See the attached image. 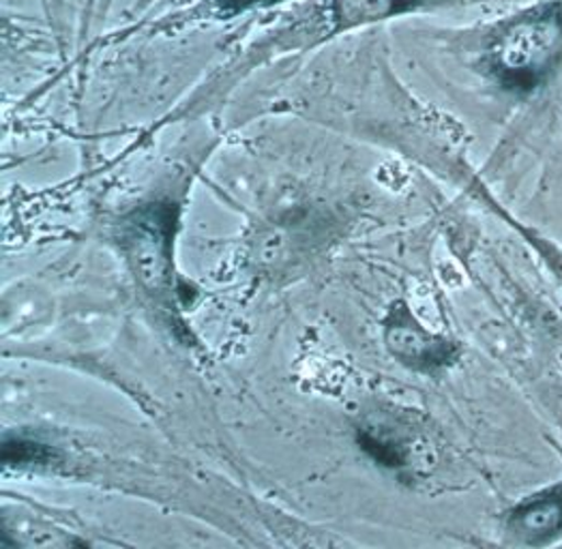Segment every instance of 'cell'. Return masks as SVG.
I'll return each instance as SVG.
<instances>
[{
    "label": "cell",
    "instance_id": "5b68a950",
    "mask_svg": "<svg viewBox=\"0 0 562 549\" xmlns=\"http://www.w3.org/2000/svg\"><path fill=\"white\" fill-rule=\"evenodd\" d=\"M419 2L422 0H337L335 15L344 24H359L406 11Z\"/></svg>",
    "mask_w": 562,
    "mask_h": 549
},
{
    "label": "cell",
    "instance_id": "52a82bcc",
    "mask_svg": "<svg viewBox=\"0 0 562 549\" xmlns=\"http://www.w3.org/2000/svg\"><path fill=\"white\" fill-rule=\"evenodd\" d=\"M52 453L46 445L24 440V438H4L2 461L7 466H29V463H46Z\"/></svg>",
    "mask_w": 562,
    "mask_h": 549
},
{
    "label": "cell",
    "instance_id": "277c9868",
    "mask_svg": "<svg viewBox=\"0 0 562 549\" xmlns=\"http://www.w3.org/2000/svg\"><path fill=\"white\" fill-rule=\"evenodd\" d=\"M512 526L530 544L557 537L562 530V492H552L517 508Z\"/></svg>",
    "mask_w": 562,
    "mask_h": 549
},
{
    "label": "cell",
    "instance_id": "3957f363",
    "mask_svg": "<svg viewBox=\"0 0 562 549\" xmlns=\"http://www.w3.org/2000/svg\"><path fill=\"white\" fill-rule=\"evenodd\" d=\"M386 346L397 361L422 371L447 366L456 357V346L423 330L404 305H395L386 321Z\"/></svg>",
    "mask_w": 562,
    "mask_h": 549
},
{
    "label": "cell",
    "instance_id": "8992f818",
    "mask_svg": "<svg viewBox=\"0 0 562 549\" xmlns=\"http://www.w3.org/2000/svg\"><path fill=\"white\" fill-rule=\"evenodd\" d=\"M359 445L378 463H382L386 468H404V466H408L406 449L400 442H395V440L378 436L372 429H361L359 432Z\"/></svg>",
    "mask_w": 562,
    "mask_h": 549
},
{
    "label": "cell",
    "instance_id": "6da1fadb",
    "mask_svg": "<svg viewBox=\"0 0 562 549\" xmlns=\"http://www.w3.org/2000/svg\"><path fill=\"white\" fill-rule=\"evenodd\" d=\"M561 54L562 4L552 2L505 26L492 47V63L503 82L532 87L554 69Z\"/></svg>",
    "mask_w": 562,
    "mask_h": 549
},
{
    "label": "cell",
    "instance_id": "7a4b0ae2",
    "mask_svg": "<svg viewBox=\"0 0 562 549\" xmlns=\"http://www.w3.org/2000/svg\"><path fill=\"white\" fill-rule=\"evenodd\" d=\"M177 206L146 204L123 224V249L144 288L159 292L170 281Z\"/></svg>",
    "mask_w": 562,
    "mask_h": 549
},
{
    "label": "cell",
    "instance_id": "ba28073f",
    "mask_svg": "<svg viewBox=\"0 0 562 549\" xmlns=\"http://www.w3.org/2000/svg\"><path fill=\"white\" fill-rule=\"evenodd\" d=\"M273 2H281V0H213L215 9L226 18L236 15L245 9H251V7H265V4H273Z\"/></svg>",
    "mask_w": 562,
    "mask_h": 549
}]
</instances>
